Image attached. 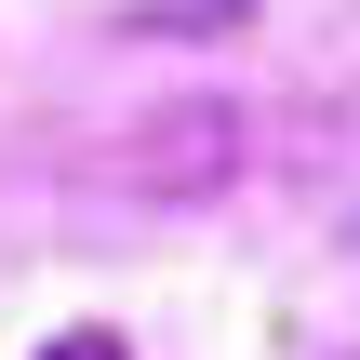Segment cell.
Masks as SVG:
<instances>
[{"label":"cell","instance_id":"6da1fadb","mask_svg":"<svg viewBox=\"0 0 360 360\" xmlns=\"http://www.w3.org/2000/svg\"><path fill=\"white\" fill-rule=\"evenodd\" d=\"M227 174H240V120H227V107H160V120L120 147V187H160V200H174V187H227Z\"/></svg>","mask_w":360,"mask_h":360},{"label":"cell","instance_id":"7a4b0ae2","mask_svg":"<svg viewBox=\"0 0 360 360\" xmlns=\"http://www.w3.org/2000/svg\"><path fill=\"white\" fill-rule=\"evenodd\" d=\"M40 360H134V347H120V334H53Z\"/></svg>","mask_w":360,"mask_h":360}]
</instances>
